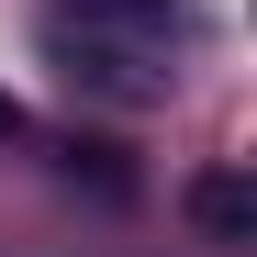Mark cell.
Here are the masks:
<instances>
[{"instance_id":"cell-1","label":"cell","mask_w":257,"mask_h":257,"mask_svg":"<svg viewBox=\"0 0 257 257\" xmlns=\"http://www.w3.org/2000/svg\"><path fill=\"white\" fill-rule=\"evenodd\" d=\"M201 224L235 235V224H246V179H201Z\"/></svg>"},{"instance_id":"cell-2","label":"cell","mask_w":257,"mask_h":257,"mask_svg":"<svg viewBox=\"0 0 257 257\" xmlns=\"http://www.w3.org/2000/svg\"><path fill=\"white\" fill-rule=\"evenodd\" d=\"M0 135H23V101H12V90H0Z\"/></svg>"}]
</instances>
